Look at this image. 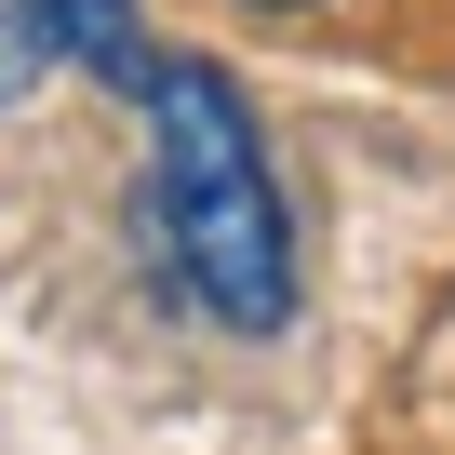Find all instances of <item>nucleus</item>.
Instances as JSON below:
<instances>
[{
  "label": "nucleus",
  "instance_id": "f257e3e1",
  "mask_svg": "<svg viewBox=\"0 0 455 455\" xmlns=\"http://www.w3.org/2000/svg\"><path fill=\"white\" fill-rule=\"evenodd\" d=\"M148 188H134V242L161 255V282L214 322V335H282L308 268H295V201L282 161L214 54H161L148 68Z\"/></svg>",
  "mask_w": 455,
  "mask_h": 455
},
{
  "label": "nucleus",
  "instance_id": "f03ea898",
  "mask_svg": "<svg viewBox=\"0 0 455 455\" xmlns=\"http://www.w3.org/2000/svg\"><path fill=\"white\" fill-rule=\"evenodd\" d=\"M54 14H68V54L108 81V94H148V28H134V0H54Z\"/></svg>",
  "mask_w": 455,
  "mask_h": 455
},
{
  "label": "nucleus",
  "instance_id": "7ed1b4c3",
  "mask_svg": "<svg viewBox=\"0 0 455 455\" xmlns=\"http://www.w3.org/2000/svg\"><path fill=\"white\" fill-rule=\"evenodd\" d=\"M54 68H68V14L54 0H0V108H28Z\"/></svg>",
  "mask_w": 455,
  "mask_h": 455
}]
</instances>
